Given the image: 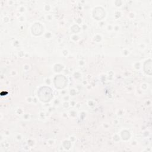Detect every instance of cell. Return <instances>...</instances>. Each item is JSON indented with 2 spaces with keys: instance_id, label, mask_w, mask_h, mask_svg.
Here are the masks:
<instances>
[{
  "instance_id": "cell-1",
  "label": "cell",
  "mask_w": 152,
  "mask_h": 152,
  "mask_svg": "<svg viewBox=\"0 0 152 152\" xmlns=\"http://www.w3.org/2000/svg\"><path fill=\"white\" fill-rule=\"evenodd\" d=\"M39 96L41 100L44 102L49 101L52 97L51 89L49 87H42L39 91Z\"/></svg>"
},
{
  "instance_id": "cell-2",
  "label": "cell",
  "mask_w": 152,
  "mask_h": 152,
  "mask_svg": "<svg viewBox=\"0 0 152 152\" xmlns=\"http://www.w3.org/2000/svg\"><path fill=\"white\" fill-rule=\"evenodd\" d=\"M144 71L149 75L151 74V61L148 60L145 62L144 64Z\"/></svg>"
}]
</instances>
